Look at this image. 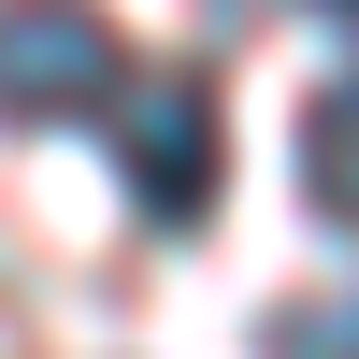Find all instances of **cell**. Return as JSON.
Segmentation results:
<instances>
[{
    "mask_svg": "<svg viewBox=\"0 0 359 359\" xmlns=\"http://www.w3.org/2000/svg\"><path fill=\"white\" fill-rule=\"evenodd\" d=\"M101 115H115V172H130V216L144 230H201V216H216L230 130H216V86H201V72H130Z\"/></svg>",
    "mask_w": 359,
    "mask_h": 359,
    "instance_id": "cell-1",
    "label": "cell"
},
{
    "mask_svg": "<svg viewBox=\"0 0 359 359\" xmlns=\"http://www.w3.org/2000/svg\"><path fill=\"white\" fill-rule=\"evenodd\" d=\"M115 86H130V43L101 0H0V130H72Z\"/></svg>",
    "mask_w": 359,
    "mask_h": 359,
    "instance_id": "cell-2",
    "label": "cell"
},
{
    "mask_svg": "<svg viewBox=\"0 0 359 359\" xmlns=\"http://www.w3.org/2000/svg\"><path fill=\"white\" fill-rule=\"evenodd\" d=\"M302 201H316L331 230H359V72H331V86L302 101Z\"/></svg>",
    "mask_w": 359,
    "mask_h": 359,
    "instance_id": "cell-3",
    "label": "cell"
},
{
    "mask_svg": "<svg viewBox=\"0 0 359 359\" xmlns=\"http://www.w3.org/2000/svg\"><path fill=\"white\" fill-rule=\"evenodd\" d=\"M259 359H359V287H302L259 316Z\"/></svg>",
    "mask_w": 359,
    "mask_h": 359,
    "instance_id": "cell-4",
    "label": "cell"
},
{
    "mask_svg": "<svg viewBox=\"0 0 359 359\" xmlns=\"http://www.w3.org/2000/svg\"><path fill=\"white\" fill-rule=\"evenodd\" d=\"M316 15H359V0H316Z\"/></svg>",
    "mask_w": 359,
    "mask_h": 359,
    "instance_id": "cell-5",
    "label": "cell"
}]
</instances>
